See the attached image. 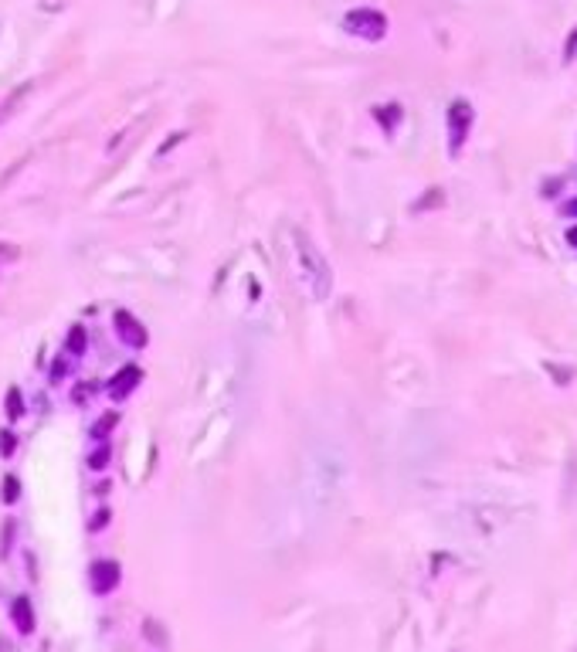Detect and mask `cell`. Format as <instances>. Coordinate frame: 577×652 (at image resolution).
Segmentation results:
<instances>
[{
    "instance_id": "d6986e66",
    "label": "cell",
    "mask_w": 577,
    "mask_h": 652,
    "mask_svg": "<svg viewBox=\"0 0 577 652\" xmlns=\"http://www.w3.org/2000/svg\"><path fill=\"white\" fill-rule=\"evenodd\" d=\"M564 214H567V217H577V197H574V201H567V207H564Z\"/></svg>"
},
{
    "instance_id": "e0dca14e",
    "label": "cell",
    "mask_w": 577,
    "mask_h": 652,
    "mask_svg": "<svg viewBox=\"0 0 577 652\" xmlns=\"http://www.w3.org/2000/svg\"><path fill=\"white\" fill-rule=\"evenodd\" d=\"M106 523H109V510H99L95 513V520H92V530H102Z\"/></svg>"
},
{
    "instance_id": "8992f818",
    "label": "cell",
    "mask_w": 577,
    "mask_h": 652,
    "mask_svg": "<svg viewBox=\"0 0 577 652\" xmlns=\"http://www.w3.org/2000/svg\"><path fill=\"white\" fill-rule=\"evenodd\" d=\"M140 381H143L140 367H133V364H129V367H123V371H119L109 381V398H112V401H126L133 391L140 388Z\"/></svg>"
},
{
    "instance_id": "ffe728a7",
    "label": "cell",
    "mask_w": 577,
    "mask_h": 652,
    "mask_svg": "<svg viewBox=\"0 0 577 652\" xmlns=\"http://www.w3.org/2000/svg\"><path fill=\"white\" fill-rule=\"evenodd\" d=\"M567 245H574V249H577V224L567 232Z\"/></svg>"
},
{
    "instance_id": "5b68a950",
    "label": "cell",
    "mask_w": 577,
    "mask_h": 652,
    "mask_svg": "<svg viewBox=\"0 0 577 652\" xmlns=\"http://www.w3.org/2000/svg\"><path fill=\"white\" fill-rule=\"evenodd\" d=\"M89 588L95 594H109L119 588V564L116 560H95L89 567Z\"/></svg>"
},
{
    "instance_id": "9c48e42d",
    "label": "cell",
    "mask_w": 577,
    "mask_h": 652,
    "mask_svg": "<svg viewBox=\"0 0 577 652\" xmlns=\"http://www.w3.org/2000/svg\"><path fill=\"white\" fill-rule=\"evenodd\" d=\"M116 425H119V415H116V411H106V415H102V418L95 421L92 425V438H99V442H102V438H106V435L112 432V428H116Z\"/></svg>"
},
{
    "instance_id": "44dd1931",
    "label": "cell",
    "mask_w": 577,
    "mask_h": 652,
    "mask_svg": "<svg viewBox=\"0 0 577 652\" xmlns=\"http://www.w3.org/2000/svg\"><path fill=\"white\" fill-rule=\"evenodd\" d=\"M41 7H45V11H55V7H58V11H62V4H55V0H45V4H41Z\"/></svg>"
},
{
    "instance_id": "277c9868",
    "label": "cell",
    "mask_w": 577,
    "mask_h": 652,
    "mask_svg": "<svg viewBox=\"0 0 577 652\" xmlns=\"http://www.w3.org/2000/svg\"><path fill=\"white\" fill-rule=\"evenodd\" d=\"M112 323H116V337L129 347V350H143L146 343H150V337H146V326L133 316V313L119 310L116 316H112Z\"/></svg>"
},
{
    "instance_id": "3957f363",
    "label": "cell",
    "mask_w": 577,
    "mask_h": 652,
    "mask_svg": "<svg viewBox=\"0 0 577 652\" xmlns=\"http://www.w3.org/2000/svg\"><path fill=\"white\" fill-rule=\"evenodd\" d=\"M472 119H476V112H472V106L466 99H455L449 106V150L452 153H462V146L468 140V129H472Z\"/></svg>"
},
{
    "instance_id": "4fadbf2b",
    "label": "cell",
    "mask_w": 577,
    "mask_h": 652,
    "mask_svg": "<svg viewBox=\"0 0 577 652\" xmlns=\"http://www.w3.org/2000/svg\"><path fill=\"white\" fill-rule=\"evenodd\" d=\"M21 415H24V398H21V391L17 388H11L7 391V418L17 421Z\"/></svg>"
},
{
    "instance_id": "52a82bcc",
    "label": "cell",
    "mask_w": 577,
    "mask_h": 652,
    "mask_svg": "<svg viewBox=\"0 0 577 652\" xmlns=\"http://www.w3.org/2000/svg\"><path fill=\"white\" fill-rule=\"evenodd\" d=\"M11 621H14V629L21 632V636L34 632V608H31V598L17 594L14 602H11Z\"/></svg>"
},
{
    "instance_id": "30bf717a",
    "label": "cell",
    "mask_w": 577,
    "mask_h": 652,
    "mask_svg": "<svg viewBox=\"0 0 577 652\" xmlns=\"http://www.w3.org/2000/svg\"><path fill=\"white\" fill-rule=\"evenodd\" d=\"M0 499H4L7 506L21 499V482H17V476H4V482H0Z\"/></svg>"
},
{
    "instance_id": "7c38bea8",
    "label": "cell",
    "mask_w": 577,
    "mask_h": 652,
    "mask_svg": "<svg viewBox=\"0 0 577 652\" xmlns=\"http://www.w3.org/2000/svg\"><path fill=\"white\" fill-rule=\"evenodd\" d=\"M109 459H112V449H109V445H99V449H95L92 455L85 459V462H89V469H95V472H102V469L109 466Z\"/></svg>"
},
{
    "instance_id": "2e32d148",
    "label": "cell",
    "mask_w": 577,
    "mask_h": 652,
    "mask_svg": "<svg viewBox=\"0 0 577 652\" xmlns=\"http://www.w3.org/2000/svg\"><path fill=\"white\" fill-rule=\"evenodd\" d=\"M577 58V31L567 38V48H564V62H574Z\"/></svg>"
},
{
    "instance_id": "ba28073f",
    "label": "cell",
    "mask_w": 577,
    "mask_h": 652,
    "mask_svg": "<svg viewBox=\"0 0 577 652\" xmlns=\"http://www.w3.org/2000/svg\"><path fill=\"white\" fill-rule=\"evenodd\" d=\"M85 347H89L85 326H72V330H68V340H65V350H68V357H82V354H85Z\"/></svg>"
},
{
    "instance_id": "ac0fdd59",
    "label": "cell",
    "mask_w": 577,
    "mask_h": 652,
    "mask_svg": "<svg viewBox=\"0 0 577 652\" xmlns=\"http://www.w3.org/2000/svg\"><path fill=\"white\" fill-rule=\"evenodd\" d=\"M89 398H92V388H75V394H72V401H75V404L89 401Z\"/></svg>"
},
{
    "instance_id": "6da1fadb",
    "label": "cell",
    "mask_w": 577,
    "mask_h": 652,
    "mask_svg": "<svg viewBox=\"0 0 577 652\" xmlns=\"http://www.w3.org/2000/svg\"><path fill=\"white\" fill-rule=\"evenodd\" d=\"M296 259H299V272H302V286L309 289V295L316 303L329 299L333 293V268L323 259V251L312 245L309 234L296 232Z\"/></svg>"
},
{
    "instance_id": "9a60e30c",
    "label": "cell",
    "mask_w": 577,
    "mask_h": 652,
    "mask_svg": "<svg viewBox=\"0 0 577 652\" xmlns=\"http://www.w3.org/2000/svg\"><path fill=\"white\" fill-rule=\"evenodd\" d=\"M14 449H17L14 432H11V428H7V432H0V452H4V455H14Z\"/></svg>"
},
{
    "instance_id": "5bb4252c",
    "label": "cell",
    "mask_w": 577,
    "mask_h": 652,
    "mask_svg": "<svg viewBox=\"0 0 577 652\" xmlns=\"http://www.w3.org/2000/svg\"><path fill=\"white\" fill-rule=\"evenodd\" d=\"M374 116L380 119V123L388 126V129H394V123L401 119V106H377L374 109Z\"/></svg>"
},
{
    "instance_id": "7a4b0ae2",
    "label": "cell",
    "mask_w": 577,
    "mask_h": 652,
    "mask_svg": "<svg viewBox=\"0 0 577 652\" xmlns=\"http://www.w3.org/2000/svg\"><path fill=\"white\" fill-rule=\"evenodd\" d=\"M346 34H357L363 41H380L388 34V17L380 11H370V7H360V11H350L344 17Z\"/></svg>"
},
{
    "instance_id": "8fae6325",
    "label": "cell",
    "mask_w": 577,
    "mask_h": 652,
    "mask_svg": "<svg viewBox=\"0 0 577 652\" xmlns=\"http://www.w3.org/2000/svg\"><path fill=\"white\" fill-rule=\"evenodd\" d=\"M31 89H34L31 82H24V85H21L17 92H11V99H7V102H0V119H7V116L14 112V106H17V102H21L24 95H31Z\"/></svg>"
}]
</instances>
